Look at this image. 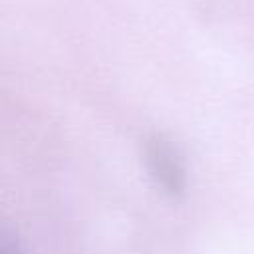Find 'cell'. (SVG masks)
I'll return each instance as SVG.
<instances>
[{"label":"cell","instance_id":"2","mask_svg":"<svg viewBox=\"0 0 254 254\" xmlns=\"http://www.w3.org/2000/svg\"><path fill=\"white\" fill-rule=\"evenodd\" d=\"M0 254H24L18 240L6 228L0 232Z\"/></svg>","mask_w":254,"mask_h":254},{"label":"cell","instance_id":"1","mask_svg":"<svg viewBox=\"0 0 254 254\" xmlns=\"http://www.w3.org/2000/svg\"><path fill=\"white\" fill-rule=\"evenodd\" d=\"M143 161L151 181L167 196H181L187 189V167L179 149L163 135H153L145 141Z\"/></svg>","mask_w":254,"mask_h":254}]
</instances>
